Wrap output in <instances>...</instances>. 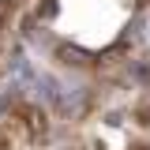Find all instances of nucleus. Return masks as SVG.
Instances as JSON below:
<instances>
[{
	"instance_id": "nucleus-1",
	"label": "nucleus",
	"mask_w": 150,
	"mask_h": 150,
	"mask_svg": "<svg viewBox=\"0 0 150 150\" xmlns=\"http://www.w3.org/2000/svg\"><path fill=\"white\" fill-rule=\"evenodd\" d=\"M49 49H53V60L60 68H68V71H90V68H98V53L75 45V41H53Z\"/></svg>"
},
{
	"instance_id": "nucleus-2",
	"label": "nucleus",
	"mask_w": 150,
	"mask_h": 150,
	"mask_svg": "<svg viewBox=\"0 0 150 150\" xmlns=\"http://www.w3.org/2000/svg\"><path fill=\"white\" fill-rule=\"evenodd\" d=\"M131 79H135L143 90H150V53H143L139 60H131Z\"/></svg>"
},
{
	"instance_id": "nucleus-3",
	"label": "nucleus",
	"mask_w": 150,
	"mask_h": 150,
	"mask_svg": "<svg viewBox=\"0 0 150 150\" xmlns=\"http://www.w3.org/2000/svg\"><path fill=\"white\" fill-rule=\"evenodd\" d=\"M131 116H135L143 128H150V90H143L139 98H135V109H131Z\"/></svg>"
},
{
	"instance_id": "nucleus-4",
	"label": "nucleus",
	"mask_w": 150,
	"mask_h": 150,
	"mask_svg": "<svg viewBox=\"0 0 150 150\" xmlns=\"http://www.w3.org/2000/svg\"><path fill=\"white\" fill-rule=\"evenodd\" d=\"M38 23H49V19H56V0H41L38 4V11H34Z\"/></svg>"
},
{
	"instance_id": "nucleus-5",
	"label": "nucleus",
	"mask_w": 150,
	"mask_h": 150,
	"mask_svg": "<svg viewBox=\"0 0 150 150\" xmlns=\"http://www.w3.org/2000/svg\"><path fill=\"white\" fill-rule=\"evenodd\" d=\"M11 15H15V0H0V26H4Z\"/></svg>"
},
{
	"instance_id": "nucleus-6",
	"label": "nucleus",
	"mask_w": 150,
	"mask_h": 150,
	"mask_svg": "<svg viewBox=\"0 0 150 150\" xmlns=\"http://www.w3.org/2000/svg\"><path fill=\"white\" fill-rule=\"evenodd\" d=\"M105 124H109V128H116V124H124V112L116 109V112H105Z\"/></svg>"
},
{
	"instance_id": "nucleus-7",
	"label": "nucleus",
	"mask_w": 150,
	"mask_h": 150,
	"mask_svg": "<svg viewBox=\"0 0 150 150\" xmlns=\"http://www.w3.org/2000/svg\"><path fill=\"white\" fill-rule=\"evenodd\" d=\"M128 150H150V143H131Z\"/></svg>"
},
{
	"instance_id": "nucleus-8",
	"label": "nucleus",
	"mask_w": 150,
	"mask_h": 150,
	"mask_svg": "<svg viewBox=\"0 0 150 150\" xmlns=\"http://www.w3.org/2000/svg\"><path fill=\"white\" fill-rule=\"evenodd\" d=\"M0 45H4V30H0Z\"/></svg>"
}]
</instances>
